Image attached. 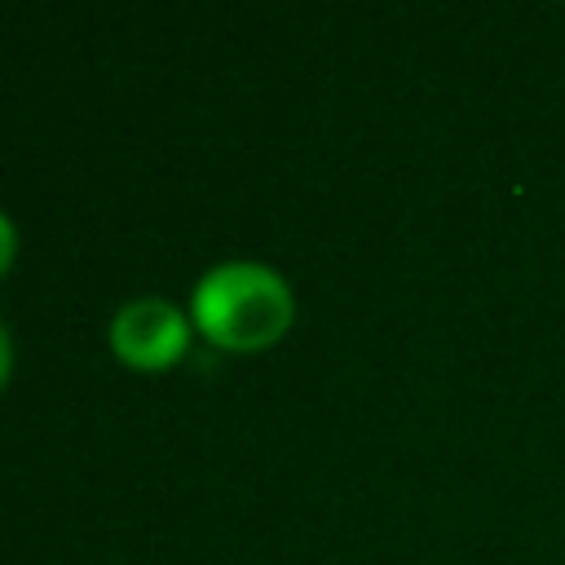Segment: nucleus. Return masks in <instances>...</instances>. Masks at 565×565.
<instances>
[{
    "mask_svg": "<svg viewBox=\"0 0 565 565\" xmlns=\"http://www.w3.org/2000/svg\"><path fill=\"white\" fill-rule=\"evenodd\" d=\"M291 287L265 260H216L190 291V318L225 349H260L291 322Z\"/></svg>",
    "mask_w": 565,
    "mask_h": 565,
    "instance_id": "obj_1",
    "label": "nucleus"
},
{
    "mask_svg": "<svg viewBox=\"0 0 565 565\" xmlns=\"http://www.w3.org/2000/svg\"><path fill=\"white\" fill-rule=\"evenodd\" d=\"M190 318L163 296H132L110 318V349L132 366H168L185 353Z\"/></svg>",
    "mask_w": 565,
    "mask_h": 565,
    "instance_id": "obj_2",
    "label": "nucleus"
},
{
    "mask_svg": "<svg viewBox=\"0 0 565 565\" xmlns=\"http://www.w3.org/2000/svg\"><path fill=\"white\" fill-rule=\"evenodd\" d=\"M13 247H18V230H13L9 212H0V269L13 260Z\"/></svg>",
    "mask_w": 565,
    "mask_h": 565,
    "instance_id": "obj_3",
    "label": "nucleus"
},
{
    "mask_svg": "<svg viewBox=\"0 0 565 565\" xmlns=\"http://www.w3.org/2000/svg\"><path fill=\"white\" fill-rule=\"evenodd\" d=\"M9 331H4V322H0V384H4V375H9Z\"/></svg>",
    "mask_w": 565,
    "mask_h": 565,
    "instance_id": "obj_4",
    "label": "nucleus"
}]
</instances>
